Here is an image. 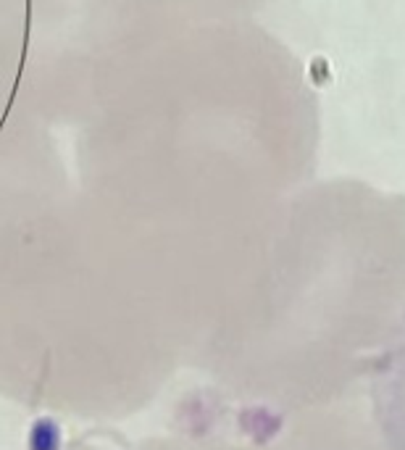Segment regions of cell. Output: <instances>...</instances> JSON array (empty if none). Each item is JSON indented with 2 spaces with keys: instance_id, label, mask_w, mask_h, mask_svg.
Segmentation results:
<instances>
[{
  "instance_id": "cell-1",
  "label": "cell",
  "mask_w": 405,
  "mask_h": 450,
  "mask_svg": "<svg viewBox=\"0 0 405 450\" xmlns=\"http://www.w3.org/2000/svg\"><path fill=\"white\" fill-rule=\"evenodd\" d=\"M366 398L384 450H405V311L366 371Z\"/></svg>"
}]
</instances>
